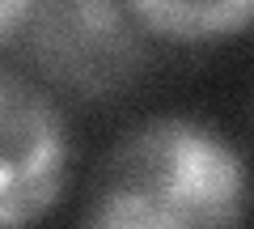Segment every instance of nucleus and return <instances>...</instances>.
Returning <instances> with one entry per match:
<instances>
[{
	"label": "nucleus",
	"mask_w": 254,
	"mask_h": 229,
	"mask_svg": "<svg viewBox=\"0 0 254 229\" xmlns=\"http://www.w3.org/2000/svg\"><path fill=\"white\" fill-rule=\"evenodd\" d=\"M38 4H43V0H0V38L9 47L26 34V26H30V17H34Z\"/></svg>",
	"instance_id": "nucleus-5"
},
{
	"label": "nucleus",
	"mask_w": 254,
	"mask_h": 229,
	"mask_svg": "<svg viewBox=\"0 0 254 229\" xmlns=\"http://www.w3.org/2000/svg\"><path fill=\"white\" fill-rule=\"evenodd\" d=\"M246 157L199 119H148L110 149L85 229H242Z\"/></svg>",
	"instance_id": "nucleus-1"
},
{
	"label": "nucleus",
	"mask_w": 254,
	"mask_h": 229,
	"mask_svg": "<svg viewBox=\"0 0 254 229\" xmlns=\"http://www.w3.org/2000/svg\"><path fill=\"white\" fill-rule=\"evenodd\" d=\"M68 136L55 102L17 73L0 76V229H26L64 191Z\"/></svg>",
	"instance_id": "nucleus-3"
},
{
	"label": "nucleus",
	"mask_w": 254,
	"mask_h": 229,
	"mask_svg": "<svg viewBox=\"0 0 254 229\" xmlns=\"http://www.w3.org/2000/svg\"><path fill=\"white\" fill-rule=\"evenodd\" d=\"M131 17L170 43H216L254 26V0H123Z\"/></svg>",
	"instance_id": "nucleus-4"
},
{
	"label": "nucleus",
	"mask_w": 254,
	"mask_h": 229,
	"mask_svg": "<svg viewBox=\"0 0 254 229\" xmlns=\"http://www.w3.org/2000/svg\"><path fill=\"white\" fill-rule=\"evenodd\" d=\"M140 21L123 0H43L26 26L30 60L47 81L85 98L123 89L144 64Z\"/></svg>",
	"instance_id": "nucleus-2"
}]
</instances>
